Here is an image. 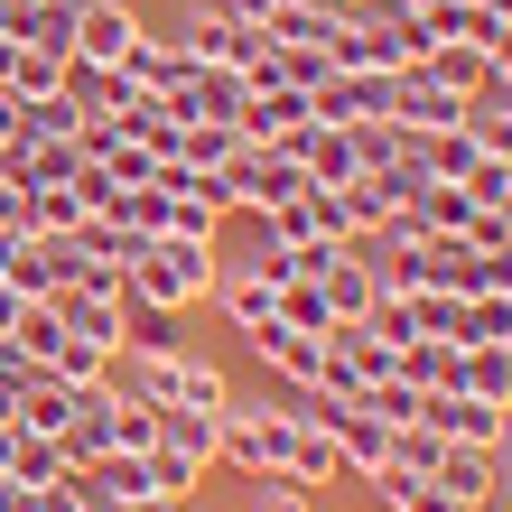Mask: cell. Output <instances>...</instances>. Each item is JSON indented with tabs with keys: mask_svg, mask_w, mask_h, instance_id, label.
I'll return each mask as SVG.
<instances>
[{
	"mask_svg": "<svg viewBox=\"0 0 512 512\" xmlns=\"http://www.w3.org/2000/svg\"><path fill=\"white\" fill-rule=\"evenodd\" d=\"M75 243H66V233H19V243H10V261H0V280H10L19 298H66L75 289Z\"/></svg>",
	"mask_w": 512,
	"mask_h": 512,
	"instance_id": "obj_5",
	"label": "cell"
},
{
	"mask_svg": "<svg viewBox=\"0 0 512 512\" xmlns=\"http://www.w3.org/2000/svg\"><path fill=\"white\" fill-rule=\"evenodd\" d=\"M457 336H410L401 345V382H419V391H457Z\"/></svg>",
	"mask_w": 512,
	"mask_h": 512,
	"instance_id": "obj_19",
	"label": "cell"
},
{
	"mask_svg": "<svg viewBox=\"0 0 512 512\" xmlns=\"http://www.w3.org/2000/svg\"><path fill=\"white\" fill-rule=\"evenodd\" d=\"M168 410L224 419V410H233V382H224V364H205V354H177V401H168Z\"/></svg>",
	"mask_w": 512,
	"mask_h": 512,
	"instance_id": "obj_16",
	"label": "cell"
},
{
	"mask_svg": "<svg viewBox=\"0 0 512 512\" xmlns=\"http://www.w3.org/2000/svg\"><path fill=\"white\" fill-rule=\"evenodd\" d=\"M122 512H177V503H168V494H140V503H122Z\"/></svg>",
	"mask_w": 512,
	"mask_h": 512,
	"instance_id": "obj_33",
	"label": "cell"
},
{
	"mask_svg": "<svg viewBox=\"0 0 512 512\" xmlns=\"http://www.w3.org/2000/svg\"><path fill=\"white\" fill-rule=\"evenodd\" d=\"M494 475L512 485V410H503V429H494Z\"/></svg>",
	"mask_w": 512,
	"mask_h": 512,
	"instance_id": "obj_32",
	"label": "cell"
},
{
	"mask_svg": "<svg viewBox=\"0 0 512 512\" xmlns=\"http://www.w3.org/2000/svg\"><path fill=\"white\" fill-rule=\"evenodd\" d=\"M503 354H512V336H503Z\"/></svg>",
	"mask_w": 512,
	"mask_h": 512,
	"instance_id": "obj_34",
	"label": "cell"
},
{
	"mask_svg": "<svg viewBox=\"0 0 512 512\" xmlns=\"http://www.w3.org/2000/svg\"><path fill=\"white\" fill-rule=\"evenodd\" d=\"M112 447H122V457H149V447H159V410L131 401V391H112Z\"/></svg>",
	"mask_w": 512,
	"mask_h": 512,
	"instance_id": "obj_28",
	"label": "cell"
},
{
	"mask_svg": "<svg viewBox=\"0 0 512 512\" xmlns=\"http://www.w3.org/2000/svg\"><path fill=\"white\" fill-rule=\"evenodd\" d=\"M419 419H429L447 447H494V429H503V410L466 401V391H419Z\"/></svg>",
	"mask_w": 512,
	"mask_h": 512,
	"instance_id": "obj_10",
	"label": "cell"
},
{
	"mask_svg": "<svg viewBox=\"0 0 512 512\" xmlns=\"http://www.w3.org/2000/svg\"><path fill=\"white\" fill-rule=\"evenodd\" d=\"M0 233H28V187L19 177H0Z\"/></svg>",
	"mask_w": 512,
	"mask_h": 512,
	"instance_id": "obj_30",
	"label": "cell"
},
{
	"mask_svg": "<svg viewBox=\"0 0 512 512\" xmlns=\"http://www.w3.org/2000/svg\"><path fill=\"white\" fill-rule=\"evenodd\" d=\"M289 159L308 168V187H354L364 177V159H354V131H336V122H308L289 140Z\"/></svg>",
	"mask_w": 512,
	"mask_h": 512,
	"instance_id": "obj_11",
	"label": "cell"
},
{
	"mask_svg": "<svg viewBox=\"0 0 512 512\" xmlns=\"http://www.w3.org/2000/svg\"><path fill=\"white\" fill-rule=\"evenodd\" d=\"M131 298V289H122ZM122 298H94V289H66L56 298V317H66V336H84V345H103V354H122L131 345V308Z\"/></svg>",
	"mask_w": 512,
	"mask_h": 512,
	"instance_id": "obj_13",
	"label": "cell"
},
{
	"mask_svg": "<svg viewBox=\"0 0 512 512\" xmlns=\"http://www.w3.org/2000/svg\"><path fill=\"white\" fill-rule=\"evenodd\" d=\"M252 512H308V485L280 475V466H261V475H252Z\"/></svg>",
	"mask_w": 512,
	"mask_h": 512,
	"instance_id": "obj_29",
	"label": "cell"
},
{
	"mask_svg": "<svg viewBox=\"0 0 512 512\" xmlns=\"http://www.w3.org/2000/svg\"><path fill=\"white\" fill-rule=\"evenodd\" d=\"M317 112H308V84H252V103H243V140H261V149H289L298 131H308Z\"/></svg>",
	"mask_w": 512,
	"mask_h": 512,
	"instance_id": "obj_8",
	"label": "cell"
},
{
	"mask_svg": "<svg viewBox=\"0 0 512 512\" xmlns=\"http://www.w3.org/2000/svg\"><path fill=\"white\" fill-rule=\"evenodd\" d=\"M168 38L187 47L196 66H233V75H252V66H261V47H270V38H252L243 19H224L215 0H187V19H177Z\"/></svg>",
	"mask_w": 512,
	"mask_h": 512,
	"instance_id": "obj_4",
	"label": "cell"
},
{
	"mask_svg": "<svg viewBox=\"0 0 512 512\" xmlns=\"http://www.w3.org/2000/svg\"><path fill=\"white\" fill-rule=\"evenodd\" d=\"M66 475H75V457H66V447L19 429V447H10V485H66Z\"/></svg>",
	"mask_w": 512,
	"mask_h": 512,
	"instance_id": "obj_22",
	"label": "cell"
},
{
	"mask_svg": "<svg viewBox=\"0 0 512 512\" xmlns=\"http://www.w3.org/2000/svg\"><path fill=\"white\" fill-rule=\"evenodd\" d=\"M0 177H19V187H75L84 149L75 140H10V149H0Z\"/></svg>",
	"mask_w": 512,
	"mask_h": 512,
	"instance_id": "obj_12",
	"label": "cell"
},
{
	"mask_svg": "<svg viewBox=\"0 0 512 512\" xmlns=\"http://www.w3.org/2000/svg\"><path fill=\"white\" fill-rule=\"evenodd\" d=\"M410 66H419V75H429V84H447V94H466V103H475V84H485V75H494V66H485V56H475L466 38H447V47H419V56H410Z\"/></svg>",
	"mask_w": 512,
	"mask_h": 512,
	"instance_id": "obj_18",
	"label": "cell"
},
{
	"mask_svg": "<svg viewBox=\"0 0 512 512\" xmlns=\"http://www.w3.org/2000/svg\"><path fill=\"white\" fill-rule=\"evenodd\" d=\"M84 112H94V103H84V94H66V84H56L47 103H28V131H19V140H75V131H84Z\"/></svg>",
	"mask_w": 512,
	"mask_h": 512,
	"instance_id": "obj_25",
	"label": "cell"
},
{
	"mask_svg": "<svg viewBox=\"0 0 512 512\" xmlns=\"http://www.w3.org/2000/svg\"><path fill=\"white\" fill-rule=\"evenodd\" d=\"M140 466H149V494H168V503H187V494H196V475H205V457H196V447H168V438L149 447Z\"/></svg>",
	"mask_w": 512,
	"mask_h": 512,
	"instance_id": "obj_23",
	"label": "cell"
},
{
	"mask_svg": "<svg viewBox=\"0 0 512 512\" xmlns=\"http://www.w3.org/2000/svg\"><path fill=\"white\" fill-rule=\"evenodd\" d=\"M75 401H84L75 382H56V373H28V382H19V410H10V419H19L28 438H66V419H75Z\"/></svg>",
	"mask_w": 512,
	"mask_h": 512,
	"instance_id": "obj_15",
	"label": "cell"
},
{
	"mask_svg": "<svg viewBox=\"0 0 512 512\" xmlns=\"http://www.w3.org/2000/svg\"><path fill=\"white\" fill-rule=\"evenodd\" d=\"M438 485L457 494V503H485L503 485V475H494V447H447V457H438Z\"/></svg>",
	"mask_w": 512,
	"mask_h": 512,
	"instance_id": "obj_20",
	"label": "cell"
},
{
	"mask_svg": "<svg viewBox=\"0 0 512 512\" xmlns=\"http://www.w3.org/2000/svg\"><path fill=\"white\" fill-rule=\"evenodd\" d=\"M140 38H149V19L131 10V0H84V10H75V56H66V66L112 75V66H131V56H140Z\"/></svg>",
	"mask_w": 512,
	"mask_h": 512,
	"instance_id": "obj_2",
	"label": "cell"
},
{
	"mask_svg": "<svg viewBox=\"0 0 512 512\" xmlns=\"http://www.w3.org/2000/svg\"><path fill=\"white\" fill-rule=\"evenodd\" d=\"M401 270H410V289H457V298L494 289V252H475L466 233H419L401 252Z\"/></svg>",
	"mask_w": 512,
	"mask_h": 512,
	"instance_id": "obj_3",
	"label": "cell"
},
{
	"mask_svg": "<svg viewBox=\"0 0 512 512\" xmlns=\"http://www.w3.org/2000/svg\"><path fill=\"white\" fill-rule=\"evenodd\" d=\"M215 298L233 317V336H261V326H280V289H270V270H215Z\"/></svg>",
	"mask_w": 512,
	"mask_h": 512,
	"instance_id": "obj_14",
	"label": "cell"
},
{
	"mask_svg": "<svg viewBox=\"0 0 512 512\" xmlns=\"http://www.w3.org/2000/svg\"><path fill=\"white\" fill-rule=\"evenodd\" d=\"M280 326H298V336H336V298H326L317 280H280Z\"/></svg>",
	"mask_w": 512,
	"mask_h": 512,
	"instance_id": "obj_21",
	"label": "cell"
},
{
	"mask_svg": "<svg viewBox=\"0 0 512 512\" xmlns=\"http://www.w3.org/2000/svg\"><path fill=\"white\" fill-rule=\"evenodd\" d=\"M47 373H56V382H75V391H103V382H112V354H103V345H84V336H66V345L47 354Z\"/></svg>",
	"mask_w": 512,
	"mask_h": 512,
	"instance_id": "obj_27",
	"label": "cell"
},
{
	"mask_svg": "<svg viewBox=\"0 0 512 512\" xmlns=\"http://www.w3.org/2000/svg\"><path fill=\"white\" fill-rule=\"evenodd\" d=\"M382 122H401L419 140H429V131H457L466 122V94H447V84H429L419 66H401V75H391V112H382Z\"/></svg>",
	"mask_w": 512,
	"mask_h": 512,
	"instance_id": "obj_6",
	"label": "cell"
},
{
	"mask_svg": "<svg viewBox=\"0 0 512 512\" xmlns=\"http://www.w3.org/2000/svg\"><path fill=\"white\" fill-rule=\"evenodd\" d=\"M326 66H345V75H401V66H410V38H401V28H373V19H354V10H345V28L326 38Z\"/></svg>",
	"mask_w": 512,
	"mask_h": 512,
	"instance_id": "obj_7",
	"label": "cell"
},
{
	"mask_svg": "<svg viewBox=\"0 0 512 512\" xmlns=\"http://www.w3.org/2000/svg\"><path fill=\"white\" fill-rule=\"evenodd\" d=\"M131 298L187 317L196 298H215V243H177V233H149L140 261H131Z\"/></svg>",
	"mask_w": 512,
	"mask_h": 512,
	"instance_id": "obj_1",
	"label": "cell"
},
{
	"mask_svg": "<svg viewBox=\"0 0 512 512\" xmlns=\"http://www.w3.org/2000/svg\"><path fill=\"white\" fill-rule=\"evenodd\" d=\"M270 373H280L289 391H317L326 382V336H298V326H261V336H243Z\"/></svg>",
	"mask_w": 512,
	"mask_h": 512,
	"instance_id": "obj_9",
	"label": "cell"
},
{
	"mask_svg": "<svg viewBox=\"0 0 512 512\" xmlns=\"http://www.w3.org/2000/svg\"><path fill=\"white\" fill-rule=\"evenodd\" d=\"M457 391H466V401L512 410V354H503V345H466V354H457Z\"/></svg>",
	"mask_w": 512,
	"mask_h": 512,
	"instance_id": "obj_17",
	"label": "cell"
},
{
	"mask_svg": "<svg viewBox=\"0 0 512 512\" xmlns=\"http://www.w3.org/2000/svg\"><path fill=\"white\" fill-rule=\"evenodd\" d=\"M19 131H28V103H19V94H10V84H0V149H10V140H19Z\"/></svg>",
	"mask_w": 512,
	"mask_h": 512,
	"instance_id": "obj_31",
	"label": "cell"
},
{
	"mask_svg": "<svg viewBox=\"0 0 512 512\" xmlns=\"http://www.w3.org/2000/svg\"><path fill=\"white\" fill-rule=\"evenodd\" d=\"M512 336V298L503 289H475L466 308H457V345H503Z\"/></svg>",
	"mask_w": 512,
	"mask_h": 512,
	"instance_id": "obj_24",
	"label": "cell"
},
{
	"mask_svg": "<svg viewBox=\"0 0 512 512\" xmlns=\"http://www.w3.org/2000/svg\"><path fill=\"white\" fill-rule=\"evenodd\" d=\"M94 205H84V187H28V233H75Z\"/></svg>",
	"mask_w": 512,
	"mask_h": 512,
	"instance_id": "obj_26",
	"label": "cell"
}]
</instances>
